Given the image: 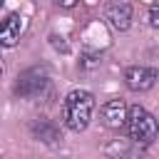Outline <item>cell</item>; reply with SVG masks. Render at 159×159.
I'll return each mask as SVG.
<instances>
[{"label": "cell", "mask_w": 159, "mask_h": 159, "mask_svg": "<svg viewBox=\"0 0 159 159\" xmlns=\"http://www.w3.org/2000/svg\"><path fill=\"white\" fill-rule=\"evenodd\" d=\"M94 97L87 89H72L62 99V122L72 132H84L92 122Z\"/></svg>", "instance_id": "6da1fadb"}, {"label": "cell", "mask_w": 159, "mask_h": 159, "mask_svg": "<svg viewBox=\"0 0 159 159\" xmlns=\"http://www.w3.org/2000/svg\"><path fill=\"white\" fill-rule=\"evenodd\" d=\"M127 132H129V137H132L134 142H139V144L147 147V144H152V142L157 139V134H159V124H157V119H154L152 112H147L144 107L134 104V107H129Z\"/></svg>", "instance_id": "7a4b0ae2"}, {"label": "cell", "mask_w": 159, "mask_h": 159, "mask_svg": "<svg viewBox=\"0 0 159 159\" xmlns=\"http://www.w3.org/2000/svg\"><path fill=\"white\" fill-rule=\"evenodd\" d=\"M50 87V75L45 67H30L25 72H20L17 82H15V94L25 97V99H35L40 94H45V89Z\"/></svg>", "instance_id": "3957f363"}, {"label": "cell", "mask_w": 159, "mask_h": 159, "mask_svg": "<svg viewBox=\"0 0 159 159\" xmlns=\"http://www.w3.org/2000/svg\"><path fill=\"white\" fill-rule=\"evenodd\" d=\"M159 80V70L157 67H147V65H132L124 70V84L132 92H149Z\"/></svg>", "instance_id": "277c9868"}, {"label": "cell", "mask_w": 159, "mask_h": 159, "mask_svg": "<svg viewBox=\"0 0 159 159\" xmlns=\"http://www.w3.org/2000/svg\"><path fill=\"white\" fill-rule=\"evenodd\" d=\"M99 114H102L104 127H109V129H122V127H127L129 107L124 104V99H109V102L102 104Z\"/></svg>", "instance_id": "5b68a950"}, {"label": "cell", "mask_w": 159, "mask_h": 159, "mask_svg": "<svg viewBox=\"0 0 159 159\" xmlns=\"http://www.w3.org/2000/svg\"><path fill=\"white\" fill-rule=\"evenodd\" d=\"M104 152L112 157V159H149L147 152H144V144L134 142L132 137L129 139H114L104 147Z\"/></svg>", "instance_id": "8992f818"}, {"label": "cell", "mask_w": 159, "mask_h": 159, "mask_svg": "<svg viewBox=\"0 0 159 159\" xmlns=\"http://www.w3.org/2000/svg\"><path fill=\"white\" fill-rule=\"evenodd\" d=\"M104 20L109 22L112 30L124 32V30L132 25V5H129L127 0H114V2H109L107 10H104Z\"/></svg>", "instance_id": "52a82bcc"}, {"label": "cell", "mask_w": 159, "mask_h": 159, "mask_svg": "<svg viewBox=\"0 0 159 159\" xmlns=\"http://www.w3.org/2000/svg\"><path fill=\"white\" fill-rule=\"evenodd\" d=\"M25 30V17L20 12H10L5 20H2V27H0V42L2 47H15L20 35Z\"/></svg>", "instance_id": "ba28073f"}, {"label": "cell", "mask_w": 159, "mask_h": 159, "mask_svg": "<svg viewBox=\"0 0 159 159\" xmlns=\"http://www.w3.org/2000/svg\"><path fill=\"white\" fill-rule=\"evenodd\" d=\"M30 132H32L37 139L47 142V144H55L57 139H62V137H60V129H57L50 119H45V117L35 119V122H32V127H30Z\"/></svg>", "instance_id": "9c48e42d"}, {"label": "cell", "mask_w": 159, "mask_h": 159, "mask_svg": "<svg viewBox=\"0 0 159 159\" xmlns=\"http://www.w3.org/2000/svg\"><path fill=\"white\" fill-rule=\"evenodd\" d=\"M149 25L159 30V5H152L149 7Z\"/></svg>", "instance_id": "30bf717a"}, {"label": "cell", "mask_w": 159, "mask_h": 159, "mask_svg": "<svg viewBox=\"0 0 159 159\" xmlns=\"http://www.w3.org/2000/svg\"><path fill=\"white\" fill-rule=\"evenodd\" d=\"M57 5H62V7H75L77 5V0H55Z\"/></svg>", "instance_id": "8fae6325"}]
</instances>
